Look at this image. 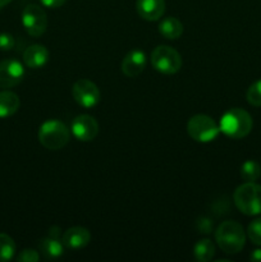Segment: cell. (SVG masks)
Instances as JSON below:
<instances>
[{
    "instance_id": "8fae6325",
    "label": "cell",
    "mask_w": 261,
    "mask_h": 262,
    "mask_svg": "<svg viewBox=\"0 0 261 262\" xmlns=\"http://www.w3.org/2000/svg\"><path fill=\"white\" fill-rule=\"evenodd\" d=\"M146 63H147V58H146V54L143 51L132 50L123 58L120 69L124 73V76L135 78L142 73L143 69L146 68Z\"/></svg>"
},
{
    "instance_id": "603a6c76",
    "label": "cell",
    "mask_w": 261,
    "mask_h": 262,
    "mask_svg": "<svg viewBox=\"0 0 261 262\" xmlns=\"http://www.w3.org/2000/svg\"><path fill=\"white\" fill-rule=\"evenodd\" d=\"M17 260L19 262H37L40 260V255L36 250H23L19 255L17 256Z\"/></svg>"
},
{
    "instance_id": "ba28073f",
    "label": "cell",
    "mask_w": 261,
    "mask_h": 262,
    "mask_svg": "<svg viewBox=\"0 0 261 262\" xmlns=\"http://www.w3.org/2000/svg\"><path fill=\"white\" fill-rule=\"evenodd\" d=\"M73 99L79 106L84 109H91L96 106L101 100V94L96 84L90 79H78L72 87Z\"/></svg>"
},
{
    "instance_id": "3957f363",
    "label": "cell",
    "mask_w": 261,
    "mask_h": 262,
    "mask_svg": "<svg viewBox=\"0 0 261 262\" xmlns=\"http://www.w3.org/2000/svg\"><path fill=\"white\" fill-rule=\"evenodd\" d=\"M233 201L242 214L256 216L261 214V186L255 182H246L233 194Z\"/></svg>"
},
{
    "instance_id": "7c38bea8",
    "label": "cell",
    "mask_w": 261,
    "mask_h": 262,
    "mask_svg": "<svg viewBox=\"0 0 261 262\" xmlns=\"http://www.w3.org/2000/svg\"><path fill=\"white\" fill-rule=\"evenodd\" d=\"M136 8L141 18L148 22H155L165 13V0H137Z\"/></svg>"
},
{
    "instance_id": "5bb4252c",
    "label": "cell",
    "mask_w": 261,
    "mask_h": 262,
    "mask_svg": "<svg viewBox=\"0 0 261 262\" xmlns=\"http://www.w3.org/2000/svg\"><path fill=\"white\" fill-rule=\"evenodd\" d=\"M91 241V233L83 227H72L63 234V245L71 250L84 248Z\"/></svg>"
},
{
    "instance_id": "52a82bcc",
    "label": "cell",
    "mask_w": 261,
    "mask_h": 262,
    "mask_svg": "<svg viewBox=\"0 0 261 262\" xmlns=\"http://www.w3.org/2000/svg\"><path fill=\"white\" fill-rule=\"evenodd\" d=\"M22 25L31 37H40L48 27V15L37 4H30L23 9Z\"/></svg>"
},
{
    "instance_id": "d4e9b609",
    "label": "cell",
    "mask_w": 261,
    "mask_h": 262,
    "mask_svg": "<svg viewBox=\"0 0 261 262\" xmlns=\"http://www.w3.org/2000/svg\"><path fill=\"white\" fill-rule=\"evenodd\" d=\"M199 229L201 230V233H205V234H209V233H211L212 230V223L210 222L209 219H205V217H202V219L199 220Z\"/></svg>"
},
{
    "instance_id": "e0dca14e",
    "label": "cell",
    "mask_w": 261,
    "mask_h": 262,
    "mask_svg": "<svg viewBox=\"0 0 261 262\" xmlns=\"http://www.w3.org/2000/svg\"><path fill=\"white\" fill-rule=\"evenodd\" d=\"M38 248H40L44 257L49 258V260H55V258L61 257L64 253V245L59 242L58 238H44V239H41Z\"/></svg>"
},
{
    "instance_id": "277c9868",
    "label": "cell",
    "mask_w": 261,
    "mask_h": 262,
    "mask_svg": "<svg viewBox=\"0 0 261 262\" xmlns=\"http://www.w3.org/2000/svg\"><path fill=\"white\" fill-rule=\"evenodd\" d=\"M69 129L60 120H48L38 129V141L45 148L51 151L60 150L69 142Z\"/></svg>"
},
{
    "instance_id": "2e32d148",
    "label": "cell",
    "mask_w": 261,
    "mask_h": 262,
    "mask_svg": "<svg viewBox=\"0 0 261 262\" xmlns=\"http://www.w3.org/2000/svg\"><path fill=\"white\" fill-rule=\"evenodd\" d=\"M159 32L168 40H177L183 33V25L176 17H166L159 25Z\"/></svg>"
},
{
    "instance_id": "4fadbf2b",
    "label": "cell",
    "mask_w": 261,
    "mask_h": 262,
    "mask_svg": "<svg viewBox=\"0 0 261 262\" xmlns=\"http://www.w3.org/2000/svg\"><path fill=\"white\" fill-rule=\"evenodd\" d=\"M49 58H50V53L41 43L28 46L23 53V61L31 69H38L45 67L48 64Z\"/></svg>"
},
{
    "instance_id": "cb8c5ba5",
    "label": "cell",
    "mask_w": 261,
    "mask_h": 262,
    "mask_svg": "<svg viewBox=\"0 0 261 262\" xmlns=\"http://www.w3.org/2000/svg\"><path fill=\"white\" fill-rule=\"evenodd\" d=\"M14 37H13L10 33L3 32L0 33V50L2 51H8L12 50L14 48Z\"/></svg>"
},
{
    "instance_id": "5b68a950",
    "label": "cell",
    "mask_w": 261,
    "mask_h": 262,
    "mask_svg": "<svg viewBox=\"0 0 261 262\" xmlns=\"http://www.w3.org/2000/svg\"><path fill=\"white\" fill-rule=\"evenodd\" d=\"M182 56L176 49L160 45L151 53V66L163 74H176L182 68Z\"/></svg>"
},
{
    "instance_id": "7a4b0ae2",
    "label": "cell",
    "mask_w": 261,
    "mask_h": 262,
    "mask_svg": "<svg viewBox=\"0 0 261 262\" xmlns=\"http://www.w3.org/2000/svg\"><path fill=\"white\" fill-rule=\"evenodd\" d=\"M252 118L246 110L234 107L225 113L219 123L220 132L233 140H241L250 135L252 129Z\"/></svg>"
},
{
    "instance_id": "8992f818",
    "label": "cell",
    "mask_w": 261,
    "mask_h": 262,
    "mask_svg": "<svg viewBox=\"0 0 261 262\" xmlns=\"http://www.w3.org/2000/svg\"><path fill=\"white\" fill-rule=\"evenodd\" d=\"M187 130L192 140L201 143H207L214 141L219 136L220 127L209 115L197 114L188 120Z\"/></svg>"
},
{
    "instance_id": "ac0fdd59",
    "label": "cell",
    "mask_w": 261,
    "mask_h": 262,
    "mask_svg": "<svg viewBox=\"0 0 261 262\" xmlns=\"http://www.w3.org/2000/svg\"><path fill=\"white\" fill-rule=\"evenodd\" d=\"M193 256L197 261L207 262L215 256V246L210 239H200L193 247Z\"/></svg>"
},
{
    "instance_id": "7402d4cb",
    "label": "cell",
    "mask_w": 261,
    "mask_h": 262,
    "mask_svg": "<svg viewBox=\"0 0 261 262\" xmlns=\"http://www.w3.org/2000/svg\"><path fill=\"white\" fill-rule=\"evenodd\" d=\"M247 235L253 245L261 246V217H257L250 223L247 228Z\"/></svg>"
},
{
    "instance_id": "6da1fadb",
    "label": "cell",
    "mask_w": 261,
    "mask_h": 262,
    "mask_svg": "<svg viewBox=\"0 0 261 262\" xmlns=\"http://www.w3.org/2000/svg\"><path fill=\"white\" fill-rule=\"evenodd\" d=\"M215 241L223 252L228 255H235L245 247V229L240 223L233 220L223 222L215 232Z\"/></svg>"
},
{
    "instance_id": "9c48e42d",
    "label": "cell",
    "mask_w": 261,
    "mask_h": 262,
    "mask_svg": "<svg viewBox=\"0 0 261 262\" xmlns=\"http://www.w3.org/2000/svg\"><path fill=\"white\" fill-rule=\"evenodd\" d=\"M25 68L15 59H5L0 61V89H12L22 82Z\"/></svg>"
},
{
    "instance_id": "4316f807",
    "label": "cell",
    "mask_w": 261,
    "mask_h": 262,
    "mask_svg": "<svg viewBox=\"0 0 261 262\" xmlns=\"http://www.w3.org/2000/svg\"><path fill=\"white\" fill-rule=\"evenodd\" d=\"M250 260L253 262H261V250H255L250 256Z\"/></svg>"
},
{
    "instance_id": "30bf717a",
    "label": "cell",
    "mask_w": 261,
    "mask_h": 262,
    "mask_svg": "<svg viewBox=\"0 0 261 262\" xmlns=\"http://www.w3.org/2000/svg\"><path fill=\"white\" fill-rule=\"evenodd\" d=\"M71 129L77 140L82 141V142H90V141L95 140L99 133V123L91 115L82 114L74 118Z\"/></svg>"
},
{
    "instance_id": "d6986e66",
    "label": "cell",
    "mask_w": 261,
    "mask_h": 262,
    "mask_svg": "<svg viewBox=\"0 0 261 262\" xmlns=\"http://www.w3.org/2000/svg\"><path fill=\"white\" fill-rule=\"evenodd\" d=\"M15 255V243L12 237L0 233V262L10 261Z\"/></svg>"
},
{
    "instance_id": "83f0119b",
    "label": "cell",
    "mask_w": 261,
    "mask_h": 262,
    "mask_svg": "<svg viewBox=\"0 0 261 262\" xmlns=\"http://www.w3.org/2000/svg\"><path fill=\"white\" fill-rule=\"evenodd\" d=\"M12 0H0V9H3L4 7H7Z\"/></svg>"
},
{
    "instance_id": "484cf974",
    "label": "cell",
    "mask_w": 261,
    "mask_h": 262,
    "mask_svg": "<svg viewBox=\"0 0 261 262\" xmlns=\"http://www.w3.org/2000/svg\"><path fill=\"white\" fill-rule=\"evenodd\" d=\"M67 0H40L41 4L46 8H50V9H55V8L61 7V5L66 4Z\"/></svg>"
},
{
    "instance_id": "ffe728a7",
    "label": "cell",
    "mask_w": 261,
    "mask_h": 262,
    "mask_svg": "<svg viewBox=\"0 0 261 262\" xmlns=\"http://www.w3.org/2000/svg\"><path fill=\"white\" fill-rule=\"evenodd\" d=\"M261 168L256 161L247 160L241 166V178L246 182H255L260 178Z\"/></svg>"
},
{
    "instance_id": "44dd1931",
    "label": "cell",
    "mask_w": 261,
    "mask_h": 262,
    "mask_svg": "<svg viewBox=\"0 0 261 262\" xmlns=\"http://www.w3.org/2000/svg\"><path fill=\"white\" fill-rule=\"evenodd\" d=\"M246 100L252 106H261V79L253 82L246 92Z\"/></svg>"
},
{
    "instance_id": "9a60e30c",
    "label": "cell",
    "mask_w": 261,
    "mask_h": 262,
    "mask_svg": "<svg viewBox=\"0 0 261 262\" xmlns=\"http://www.w3.org/2000/svg\"><path fill=\"white\" fill-rule=\"evenodd\" d=\"M20 100L12 91H0V118L12 117L18 112Z\"/></svg>"
}]
</instances>
